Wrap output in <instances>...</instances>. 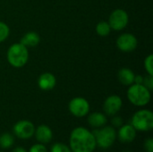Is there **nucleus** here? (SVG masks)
Listing matches in <instances>:
<instances>
[{"instance_id":"obj_28","label":"nucleus","mask_w":153,"mask_h":152,"mask_svg":"<svg viewBox=\"0 0 153 152\" xmlns=\"http://www.w3.org/2000/svg\"><path fill=\"white\" fill-rule=\"evenodd\" d=\"M125 152H130V151H125Z\"/></svg>"},{"instance_id":"obj_18","label":"nucleus","mask_w":153,"mask_h":152,"mask_svg":"<svg viewBox=\"0 0 153 152\" xmlns=\"http://www.w3.org/2000/svg\"><path fill=\"white\" fill-rule=\"evenodd\" d=\"M14 142V139L12 134L10 133H4L0 136V147L3 149L10 148Z\"/></svg>"},{"instance_id":"obj_15","label":"nucleus","mask_w":153,"mask_h":152,"mask_svg":"<svg viewBox=\"0 0 153 152\" xmlns=\"http://www.w3.org/2000/svg\"><path fill=\"white\" fill-rule=\"evenodd\" d=\"M39 41H40V37L37 32L29 31L22 37L20 43L25 46L26 47H34L39 45Z\"/></svg>"},{"instance_id":"obj_10","label":"nucleus","mask_w":153,"mask_h":152,"mask_svg":"<svg viewBox=\"0 0 153 152\" xmlns=\"http://www.w3.org/2000/svg\"><path fill=\"white\" fill-rule=\"evenodd\" d=\"M122 99L117 95H111L106 99L103 104V110L108 116H115L121 109Z\"/></svg>"},{"instance_id":"obj_7","label":"nucleus","mask_w":153,"mask_h":152,"mask_svg":"<svg viewBox=\"0 0 153 152\" xmlns=\"http://www.w3.org/2000/svg\"><path fill=\"white\" fill-rule=\"evenodd\" d=\"M69 111L77 117H82L88 115L90 111V104L84 98H74L69 103Z\"/></svg>"},{"instance_id":"obj_9","label":"nucleus","mask_w":153,"mask_h":152,"mask_svg":"<svg viewBox=\"0 0 153 152\" xmlns=\"http://www.w3.org/2000/svg\"><path fill=\"white\" fill-rule=\"evenodd\" d=\"M34 125L28 120L19 121L13 126V133L20 139H29L34 134Z\"/></svg>"},{"instance_id":"obj_11","label":"nucleus","mask_w":153,"mask_h":152,"mask_svg":"<svg viewBox=\"0 0 153 152\" xmlns=\"http://www.w3.org/2000/svg\"><path fill=\"white\" fill-rule=\"evenodd\" d=\"M56 80L51 73H43L38 79V85L42 90H51L55 88Z\"/></svg>"},{"instance_id":"obj_6","label":"nucleus","mask_w":153,"mask_h":152,"mask_svg":"<svg viewBox=\"0 0 153 152\" xmlns=\"http://www.w3.org/2000/svg\"><path fill=\"white\" fill-rule=\"evenodd\" d=\"M128 22H129V17L127 13L123 9L117 8L110 13L108 22L111 30L119 31L124 30L127 26Z\"/></svg>"},{"instance_id":"obj_23","label":"nucleus","mask_w":153,"mask_h":152,"mask_svg":"<svg viewBox=\"0 0 153 152\" xmlns=\"http://www.w3.org/2000/svg\"><path fill=\"white\" fill-rule=\"evenodd\" d=\"M30 152H48V151H47L46 147L41 143V144H35V145H33V146L30 148Z\"/></svg>"},{"instance_id":"obj_13","label":"nucleus","mask_w":153,"mask_h":152,"mask_svg":"<svg viewBox=\"0 0 153 152\" xmlns=\"http://www.w3.org/2000/svg\"><path fill=\"white\" fill-rule=\"evenodd\" d=\"M34 133H35L37 141H39L42 144L48 143L52 140V137H53L52 130L48 125H39L36 129Z\"/></svg>"},{"instance_id":"obj_12","label":"nucleus","mask_w":153,"mask_h":152,"mask_svg":"<svg viewBox=\"0 0 153 152\" xmlns=\"http://www.w3.org/2000/svg\"><path fill=\"white\" fill-rule=\"evenodd\" d=\"M136 136V130L132 125H122L118 132V138L121 142H132Z\"/></svg>"},{"instance_id":"obj_1","label":"nucleus","mask_w":153,"mask_h":152,"mask_svg":"<svg viewBox=\"0 0 153 152\" xmlns=\"http://www.w3.org/2000/svg\"><path fill=\"white\" fill-rule=\"evenodd\" d=\"M70 147L73 152H92L96 140L92 133L83 127H77L71 133Z\"/></svg>"},{"instance_id":"obj_25","label":"nucleus","mask_w":153,"mask_h":152,"mask_svg":"<svg viewBox=\"0 0 153 152\" xmlns=\"http://www.w3.org/2000/svg\"><path fill=\"white\" fill-rule=\"evenodd\" d=\"M112 125L116 127H121L123 125V120L120 116H115L112 119Z\"/></svg>"},{"instance_id":"obj_20","label":"nucleus","mask_w":153,"mask_h":152,"mask_svg":"<svg viewBox=\"0 0 153 152\" xmlns=\"http://www.w3.org/2000/svg\"><path fill=\"white\" fill-rule=\"evenodd\" d=\"M144 68L148 74L153 76V55H149L144 60Z\"/></svg>"},{"instance_id":"obj_27","label":"nucleus","mask_w":153,"mask_h":152,"mask_svg":"<svg viewBox=\"0 0 153 152\" xmlns=\"http://www.w3.org/2000/svg\"><path fill=\"white\" fill-rule=\"evenodd\" d=\"M13 152H27L23 148H22V147H17V148H15Z\"/></svg>"},{"instance_id":"obj_19","label":"nucleus","mask_w":153,"mask_h":152,"mask_svg":"<svg viewBox=\"0 0 153 152\" xmlns=\"http://www.w3.org/2000/svg\"><path fill=\"white\" fill-rule=\"evenodd\" d=\"M10 34V29L8 25L3 22H0V43L4 41Z\"/></svg>"},{"instance_id":"obj_2","label":"nucleus","mask_w":153,"mask_h":152,"mask_svg":"<svg viewBox=\"0 0 153 152\" xmlns=\"http://www.w3.org/2000/svg\"><path fill=\"white\" fill-rule=\"evenodd\" d=\"M6 58L8 63L15 68L23 67L29 59L28 47L21 43H13L7 50Z\"/></svg>"},{"instance_id":"obj_24","label":"nucleus","mask_w":153,"mask_h":152,"mask_svg":"<svg viewBox=\"0 0 153 152\" xmlns=\"http://www.w3.org/2000/svg\"><path fill=\"white\" fill-rule=\"evenodd\" d=\"M145 150L148 152H153V140L152 138H149L144 142Z\"/></svg>"},{"instance_id":"obj_5","label":"nucleus","mask_w":153,"mask_h":152,"mask_svg":"<svg viewBox=\"0 0 153 152\" xmlns=\"http://www.w3.org/2000/svg\"><path fill=\"white\" fill-rule=\"evenodd\" d=\"M92 133L95 137L96 144L103 149L109 148L117 138V133L111 126H105L101 129L95 130Z\"/></svg>"},{"instance_id":"obj_21","label":"nucleus","mask_w":153,"mask_h":152,"mask_svg":"<svg viewBox=\"0 0 153 152\" xmlns=\"http://www.w3.org/2000/svg\"><path fill=\"white\" fill-rule=\"evenodd\" d=\"M51 152H72V151L63 143H56L52 146Z\"/></svg>"},{"instance_id":"obj_22","label":"nucleus","mask_w":153,"mask_h":152,"mask_svg":"<svg viewBox=\"0 0 153 152\" xmlns=\"http://www.w3.org/2000/svg\"><path fill=\"white\" fill-rule=\"evenodd\" d=\"M143 85L145 86L148 90H152L153 88V76L148 74L147 76L143 77Z\"/></svg>"},{"instance_id":"obj_16","label":"nucleus","mask_w":153,"mask_h":152,"mask_svg":"<svg viewBox=\"0 0 153 152\" xmlns=\"http://www.w3.org/2000/svg\"><path fill=\"white\" fill-rule=\"evenodd\" d=\"M88 123L92 127L99 128V127H101V126H103V125H105L107 124V117L102 113L95 112V113H92V114H91L89 116Z\"/></svg>"},{"instance_id":"obj_3","label":"nucleus","mask_w":153,"mask_h":152,"mask_svg":"<svg viewBox=\"0 0 153 152\" xmlns=\"http://www.w3.org/2000/svg\"><path fill=\"white\" fill-rule=\"evenodd\" d=\"M127 98L134 106L143 107L151 100V90L143 84L134 83L127 90Z\"/></svg>"},{"instance_id":"obj_14","label":"nucleus","mask_w":153,"mask_h":152,"mask_svg":"<svg viewBox=\"0 0 153 152\" xmlns=\"http://www.w3.org/2000/svg\"><path fill=\"white\" fill-rule=\"evenodd\" d=\"M134 77H135L134 73L131 69L126 67L121 68L117 73V79L119 82L125 86H130L134 84Z\"/></svg>"},{"instance_id":"obj_8","label":"nucleus","mask_w":153,"mask_h":152,"mask_svg":"<svg viewBox=\"0 0 153 152\" xmlns=\"http://www.w3.org/2000/svg\"><path fill=\"white\" fill-rule=\"evenodd\" d=\"M138 40L136 37L131 33H123L117 39V48L125 53H130L136 49Z\"/></svg>"},{"instance_id":"obj_26","label":"nucleus","mask_w":153,"mask_h":152,"mask_svg":"<svg viewBox=\"0 0 153 152\" xmlns=\"http://www.w3.org/2000/svg\"><path fill=\"white\" fill-rule=\"evenodd\" d=\"M143 77L142 75H135V77H134V83L143 84Z\"/></svg>"},{"instance_id":"obj_17","label":"nucleus","mask_w":153,"mask_h":152,"mask_svg":"<svg viewBox=\"0 0 153 152\" xmlns=\"http://www.w3.org/2000/svg\"><path fill=\"white\" fill-rule=\"evenodd\" d=\"M111 31V28L108 22L101 21L96 25V32L100 37H107Z\"/></svg>"},{"instance_id":"obj_4","label":"nucleus","mask_w":153,"mask_h":152,"mask_svg":"<svg viewBox=\"0 0 153 152\" xmlns=\"http://www.w3.org/2000/svg\"><path fill=\"white\" fill-rule=\"evenodd\" d=\"M132 125L138 131H151L153 128V114L152 111L143 109L137 111L132 118Z\"/></svg>"}]
</instances>
